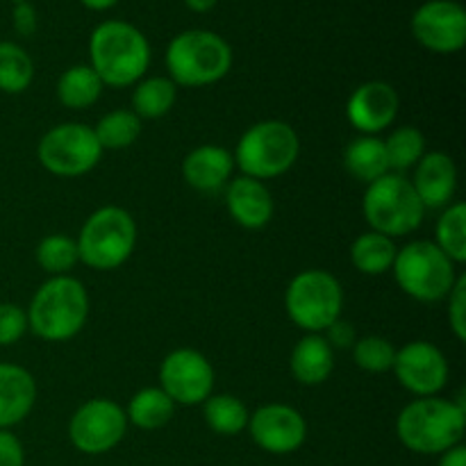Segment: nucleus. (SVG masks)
<instances>
[{
    "mask_svg": "<svg viewBox=\"0 0 466 466\" xmlns=\"http://www.w3.org/2000/svg\"><path fill=\"white\" fill-rule=\"evenodd\" d=\"M248 435L268 455H291L308 441L303 412L285 403H267L250 412Z\"/></svg>",
    "mask_w": 466,
    "mask_h": 466,
    "instance_id": "15",
    "label": "nucleus"
},
{
    "mask_svg": "<svg viewBox=\"0 0 466 466\" xmlns=\"http://www.w3.org/2000/svg\"><path fill=\"white\" fill-rule=\"evenodd\" d=\"M235 157L226 146L200 144L182 159V177L187 185L203 194L226 189L235 173Z\"/></svg>",
    "mask_w": 466,
    "mask_h": 466,
    "instance_id": "19",
    "label": "nucleus"
},
{
    "mask_svg": "<svg viewBox=\"0 0 466 466\" xmlns=\"http://www.w3.org/2000/svg\"><path fill=\"white\" fill-rule=\"evenodd\" d=\"M396 380L405 391L417 399H431L440 396L449 382V360L441 353L440 346L426 339H414L396 349L394 358Z\"/></svg>",
    "mask_w": 466,
    "mask_h": 466,
    "instance_id": "14",
    "label": "nucleus"
},
{
    "mask_svg": "<svg viewBox=\"0 0 466 466\" xmlns=\"http://www.w3.org/2000/svg\"><path fill=\"white\" fill-rule=\"evenodd\" d=\"M0 466H25V449L12 431H0Z\"/></svg>",
    "mask_w": 466,
    "mask_h": 466,
    "instance_id": "36",
    "label": "nucleus"
},
{
    "mask_svg": "<svg viewBox=\"0 0 466 466\" xmlns=\"http://www.w3.org/2000/svg\"><path fill=\"white\" fill-rule=\"evenodd\" d=\"M410 30L421 48L455 55L466 44V12L458 0H426L412 14Z\"/></svg>",
    "mask_w": 466,
    "mask_h": 466,
    "instance_id": "13",
    "label": "nucleus"
},
{
    "mask_svg": "<svg viewBox=\"0 0 466 466\" xmlns=\"http://www.w3.org/2000/svg\"><path fill=\"white\" fill-rule=\"evenodd\" d=\"M35 259L41 271L48 273V278L71 276L73 268L80 264V253H77V244L73 237L55 232L36 244Z\"/></svg>",
    "mask_w": 466,
    "mask_h": 466,
    "instance_id": "32",
    "label": "nucleus"
},
{
    "mask_svg": "<svg viewBox=\"0 0 466 466\" xmlns=\"http://www.w3.org/2000/svg\"><path fill=\"white\" fill-rule=\"evenodd\" d=\"M203 419L212 432L221 437H237L248 428L250 412L235 394H212L203 405Z\"/></svg>",
    "mask_w": 466,
    "mask_h": 466,
    "instance_id": "27",
    "label": "nucleus"
},
{
    "mask_svg": "<svg viewBox=\"0 0 466 466\" xmlns=\"http://www.w3.org/2000/svg\"><path fill=\"white\" fill-rule=\"evenodd\" d=\"M94 127L85 123H57L44 132L36 144L41 168L55 177H82L94 171L103 159Z\"/></svg>",
    "mask_w": 466,
    "mask_h": 466,
    "instance_id": "10",
    "label": "nucleus"
},
{
    "mask_svg": "<svg viewBox=\"0 0 466 466\" xmlns=\"http://www.w3.org/2000/svg\"><path fill=\"white\" fill-rule=\"evenodd\" d=\"M428 209L419 200L410 177L387 173L367 185L362 196V214L369 230L399 239L421 228Z\"/></svg>",
    "mask_w": 466,
    "mask_h": 466,
    "instance_id": "8",
    "label": "nucleus"
},
{
    "mask_svg": "<svg viewBox=\"0 0 466 466\" xmlns=\"http://www.w3.org/2000/svg\"><path fill=\"white\" fill-rule=\"evenodd\" d=\"M27 330L48 344H64L89 321V291L77 278L53 276L41 282L27 305Z\"/></svg>",
    "mask_w": 466,
    "mask_h": 466,
    "instance_id": "2",
    "label": "nucleus"
},
{
    "mask_svg": "<svg viewBox=\"0 0 466 466\" xmlns=\"http://www.w3.org/2000/svg\"><path fill=\"white\" fill-rule=\"evenodd\" d=\"M350 350H353V362L367 373H387L394 367L396 346L387 337H358Z\"/></svg>",
    "mask_w": 466,
    "mask_h": 466,
    "instance_id": "33",
    "label": "nucleus"
},
{
    "mask_svg": "<svg viewBox=\"0 0 466 466\" xmlns=\"http://www.w3.org/2000/svg\"><path fill=\"white\" fill-rule=\"evenodd\" d=\"M118 0H80V5H85L91 12H105V9H112Z\"/></svg>",
    "mask_w": 466,
    "mask_h": 466,
    "instance_id": "41",
    "label": "nucleus"
},
{
    "mask_svg": "<svg viewBox=\"0 0 466 466\" xmlns=\"http://www.w3.org/2000/svg\"><path fill=\"white\" fill-rule=\"evenodd\" d=\"M132 112L144 121V118H162L176 107L177 103V85L168 76H150L141 77L132 86Z\"/></svg>",
    "mask_w": 466,
    "mask_h": 466,
    "instance_id": "25",
    "label": "nucleus"
},
{
    "mask_svg": "<svg viewBox=\"0 0 466 466\" xmlns=\"http://www.w3.org/2000/svg\"><path fill=\"white\" fill-rule=\"evenodd\" d=\"M226 208L232 221L246 230H262L264 226L271 223L273 212H276V203H273L267 182L248 176L232 177L228 182Z\"/></svg>",
    "mask_w": 466,
    "mask_h": 466,
    "instance_id": "18",
    "label": "nucleus"
},
{
    "mask_svg": "<svg viewBox=\"0 0 466 466\" xmlns=\"http://www.w3.org/2000/svg\"><path fill=\"white\" fill-rule=\"evenodd\" d=\"M182 3H185L187 9H191V12L205 14V12H212V9L217 7L218 0H182Z\"/></svg>",
    "mask_w": 466,
    "mask_h": 466,
    "instance_id": "40",
    "label": "nucleus"
},
{
    "mask_svg": "<svg viewBox=\"0 0 466 466\" xmlns=\"http://www.w3.org/2000/svg\"><path fill=\"white\" fill-rule=\"evenodd\" d=\"M235 53L221 35L212 30H185L173 36L164 53L168 77L177 86L203 89L221 82L232 71Z\"/></svg>",
    "mask_w": 466,
    "mask_h": 466,
    "instance_id": "4",
    "label": "nucleus"
},
{
    "mask_svg": "<svg viewBox=\"0 0 466 466\" xmlns=\"http://www.w3.org/2000/svg\"><path fill=\"white\" fill-rule=\"evenodd\" d=\"M400 98L394 85L385 80H369L355 86L346 100V118L360 135L378 137L399 118Z\"/></svg>",
    "mask_w": 466,
    "mask_h": 466,
    "instance_id": "16",
    "label": "nucleus"
},
{
    "mask_svg": "<svg viewBox=\"0 0 466 466\" xmlns=\"http://www.w3.org/2000/svg\"><path fill=\"white\" fill-rule=\"evenodd\" d=\"M103 82L96 76L94 68L89 64H76L68 66L66 71L59 76L57 86V100L64 107L73 109V112H82V109L94 107L103 96Z\"/></svg>",
    "mask_w": 466,
    "mask_h": 466,
    "instance_id": "24",
    "label": "nucleus"
},
{
    "mask_svg": "<svg viewBox=\"0 0 466 466\" xmlns=\"http://www.w3.org/2000/svg\"><path fill=\"white\" fill-rule=\"evenodd\" d=\"M323 337H326L328 344L332 346V350H350L355 341H358V332H355V328L350 326L349 321H344V319L332 323V326L323 332Z\"/></svg>",
    "mask_w": 466,
    "mask_h": 466,
    "instance_id": "37",
    "label": "nucleus"
},
{
    "mask_svg": "<svg viewBox=\"0 0 466 466\" xmlns=\"http://www.w3.org/2000/svg\"><path fill=\"white\" fill-rule=\"evenodd\" d=\"M396 253H399L396 241L391 237L373 230H367L355 237L349 250L350 264H353L355 271L371 278L390 273L391 267H394Z\"/></svg>",
    "mask_w": 466,
    "mask_h": 466,
    "instance_id": "23",
    "label": "nucleus"
},
{
    "mask_svg": "<svg viewBox=\"0 0 466 466\" xmlns=\"http://www.w3.org/2000/svg\"><path fill=\"white\" fill-rule=\"evenodd\" d=\"M177 405L159 387H144L132 394L126 408L127 423L139 431H159L176 417Z\"/></svg>",
    "mask_w": 466,
    "mask_h": 466,
    "instance_id": "26",
    "label": "nucleus"
},
{
    "mask_svg": "<svg viewBox=\"0 0 466 466\" xmlns=\"http://www.w3.org/2000/svg\"><path fill=\"white\" fill-rule=\"evenodd\" d=\"M435 246L458 267L466 262V205L462 200H453L441 209L435 223Z\"/></svg>",
    "mask_w": 466,
    "mask_h": 466,
    "instance_id": "29",
    "label": "nucleus"
},
{
    "mask_svg": "<svg viewBox=\"0 0 466 466\" xmlns=\"http://www.w3.org/2000/svg\"><path fill=\"white\" fill-rule=\"evenodd\" d=\"M446 314H449V328L460 344L466 341V276L460 273L453 289L446 296Z\"/></svg>",
    "mask_w": 466,
    "mask_h": 466,
    "instance_id": "35",
    "label": "nucleus"
},
{
    "mask_svg": "<svg viewBox=\"0 0 466 466\" xmlns=\"http://www.w3.org/2000/svg\"><path fill=\"white\" fill-rule=\"evenodd\" d=\"M412 187L426 209L449 208L458 194V167L449 153L431 150L412 168Z\"/></svg>",
    "mask_w": 466,
    "mask_h": 466,
    "instance_id": "17",
    "label": "nucleus"
},
{
    "mask_svg": "<svg viewBox=\"0 0 466 466\" xmlns=\"http://www.w3.org/2000/svg\"><path fill=\"white\" fill-rule=\"evenodd\" d=\"M126 408L112 399L96 396L82 403L68 419V440L85 455H105L116 449L127 432Z\"/></svg>",
    "mask_w": 466,
    "mask_h": 466,
    "instance_id": "11",
    "label": "nucleus"
},
{
    "mask_svg": "<svg viewBox=\"0 0 466 466\" xmlns=\"http://www.w3.org/2000/svg\"><path fill=\"white\" fill-rule=\"evenodd\" d=\"M12 23L14 30L21 36H32L36 32V25H39V16H36V9L32 7L30 3H18L14 5L12 9Z\"/></svg>",
    "mask_w": 466,
    "mask_h": 466,
    "instance_id": "38",
    "label": "nucleus"
},
{
    "mask_svg": "<svg viewBox=\"0 0 466 466\" xmlns=\"http://www.w3.org/2000/svg\"><path fill=\"white\" fill-rule=\"evenodd\" d=\"M437 466H466V449L464 444L453 446L446 453L440 455V464Z\"/></svg>",
    "mask_w": 466,
    "mask_h": 466,
    "instance_id": "39",
    "label": "nucleus"
},
{
    "mask_svg": "<svg viewBox=\"0 0 466 466\" xmlns=\"http://www.w3.org/2000/svg\"><path fill=\"white\" fill-rule=\"evenodd\" d=\"M344 168L353 180L371 185L378 177L387 176L390 162H387V150L380 137L360 135L344 148Z\"/></svg>",
    "mask_w": 466,
    "mask_h": 466,
    "instance_id": "22",
    "label": "nucleus"
},
{
    "mask_svg": "<svg viewBox=\"0 0 466 466\" xmlns=\"http://www.w3.org/2000/svg\"><path fill=\"white\" fill-rule=\"evenodd\" d=\"M27 332V312L16 303H0V349L14 346L25 337Z\"/></svg>",
    "mask_w": 466,
    "mask_h": 466,
    "instance_id": "34",
    "label": "nucleus"
},
{
    "mask_svg": "<svg viewBox=\"0 0 466 466\" xmlns=\"http://www.w3.org/2000/svg\"><path fill=\"white\" fill-rule=\"evenodd\" d=\"M141 118L132 109H112L94 126V135L103 150H126L141 137Z\"/></svg>",
    "mask_w": 466,
    "mask_h": 466,
    "instance_id": "30",
    "label": "nucleus"
},
{
    "mask_svg": "<svg viewBox=\"0 0 466 466\" xmlns=\"http://www.w3.org/2000/svg\"><path fill=\"white\" fill-rule=\"evenodd\" d=\"M285 312L305 335H323L344 312V287L326 268L296 273L285 289Z\"/></svg>",
    "mask_w": 466,
    "mask_h": 466,
    "instance_id": "7",
    "label": "nucleus"
},
{
    "mask_svg": "<svg viewBox=\"0 0 466 466\" xmlns=\"http://www.w3.org/2000/svg\"><path fill=\"white\" fill-rule=\"evenodd\" d=\"M89 66L103 86H135L150 66V44L144 32L121 18H109L89 36Z\"/></svg>",
    "mask_w": 466,
    "mask_h": 466,
    "instance_id": "1",
    "label": "nucleus"
},
{
    "mask_svg": "<svg viewBox=\"0 0 466 466\" xmlns=\"http://www.w3.org/2000/svg\"><path fill=\"white\" fill-rule=\"evenodd\" d=\"M289 371L303 387H319L335 371V350L323 335H303L289 355Z\"/></svg>",
    "mask_w": 466,
    "mask_h": 466,
    "instance_id": "21",
    "label": "nucleus"
},
{
    "mask_svg": "<svg viewBox=\"0 0 466 466\" xmlns=\"http://www.w3.org/2000/svg\"><path fill=\"white\" fill-rule=\"evenodd\" d=\"M139 239L137 221L121 205H103L82 223L76 237L80 262L94 271H114L132 258Z\"/></svg>",
    "mask_w": 466,
    "mask_h": 466,
    "instance_id": "6",
    "label": "nucleus"
},
{
    "mask_svg": "<svg viewBox=\"0 0 466 466\" xmlns=\"http://www.w3.org/2000/svg\"><path fill=\"white\" fill-rule=\"evenodd\" d=\"M36 380L25 367L0 362V431L25 421L36 405Z\"/></svg>",
    "mask_w": 466,
    "mask_h": 466,
    "instance_id": "20",
    "label": "nucleus"
},
{
    "mask_svg": "<svg viewBox=\"0 0 466 466\" xmlns=\"http://www.w3.org/2000/svg\"><path fill=\"white\" fill-rule=\"evenodd\" d=\"M217 371L200 350L176 349L159 364V390L176 405L194 408L214 394Z\"/></svg>",
    "mask_w": 466,
    "mask_h": 466,
    "instance_id": "12",
    "label": "nucleus"
},
{
    "mask_svg": "<svg viewBox=\"0 0 466 466\" xmlns=\"http://www.w3.org/2000/svg\"><path fill=\"white\" fill-rule=\"evenodd\" d=\"M466 431L464 400L414 399L396 417V435L417 455H441L462 444Z\"/></svg>",
    "mask_w": 466,
    "mask_h": 466,
    "instance_id": "3",
    "label": "nucleus"
},
{
    "mask_svg": "<svg viewBox=\"0 0 466 466\" xmlns=\"http://www.w3.org/2000/svg\"><path fill=\"white\" fill-rule=\"evenodd\" d=\"M232 157L241 176L262 182L276 180L299 162L300 137L291 123L282 118H264L239 137Z\"/></svg>",
    "mask_w": 466,
    "mask_h": 466,
    "instance_id": "5",
    "label": "nucleus"
},
{
    "mask_svg": "<svg viewBox=\"0 0 466 466\" xmlns=\"http://www.w3.org/2000/svg\"><path fill=\"white\" fill-rule=\"evenodd\" d=\"M35 80V62L23 46L0 41V94H25Z\"/></svg>",
    "mask_w": 466,
    "mask_h": 466,
    "instance_id": "28",
    "label": "nucleus"
},
{
    "mask_svg": "<svg viewBox=\"0 0 466 466\" xmlns=\"http://www.w3.org/2000/svg\"><path fill=\"white\" fill-rule=\"evenodd\" d=\"M387 150V162H390L391 173L412 171L419 164V159L428 153L426 137L417 126H400L390 132L387 139H382Z\"/></svg>",
    "mask_w": 466,
    "mask_h": 466,
    "instance_id": "31",
    "label": "nucleus"
},
{
    "mask_svg": "<svg viewBox=\"0 0 466 466\" xmlns=\"http://www.w3.org/2000/svg\"><path fill=\"white\" fill-rule=\"evenodd\" d=\"M12 3H14V5H18V3H25V0H12Z\"/></svg>",
    "mask_w": 466,
    "mask_h": 466,
    "instance_id": "42",
    "label": "nucleus"
},
{
    "mask_svg": "<svg viewBox=\"0 0 466 466\" xmlns=\"http://www.w3.org/2000/svg\"><path fill=\"white\" fill-rule=\"evenodd\" d=\"M391 273L399 289L417 303L446 300L460 278L458 264L428 239L410 241L399 248Z\"/></svg>",
    "mask_w": 466,
    "mask_h": 466,
    "instance_id": "9",
    "label": "nucleus"
}]
</instances>
